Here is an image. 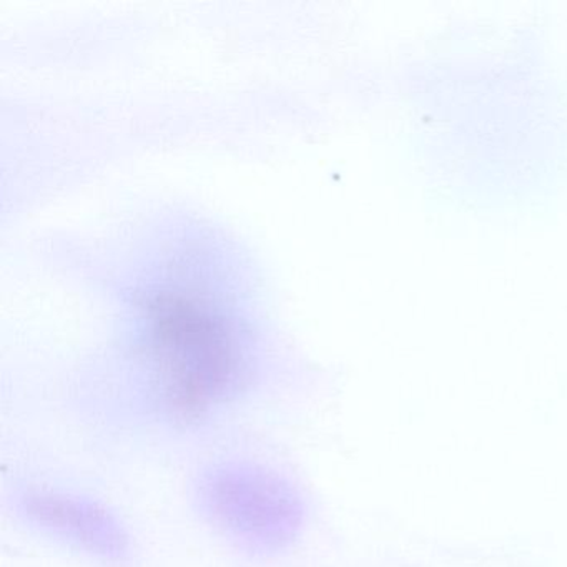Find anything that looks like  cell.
Here are the masks:
<instances>
[{"label":"cell","instance_id":"1","mask_svg":"<svg viewBox=\"0 0 567 567\" xmlns=\"http://www.w3.org/2000/svg\"><path fill=\"white\" fill-rule=\"evenodd\" d=\"M197 503L225 539L254 556L288 549L307 513L300 491L287 477L248 463L220 464L204 473Z\"/></svg>","mask_w":567,"mask_h":567},{"label":"cell","instance_id":"2","mask_svg":"<svg viewBox=\"0 0 567 567\" xmlns=\"http://www.w3.org/2000/svg\"><path fill=\"white\" fill-rule=\"evenodd\" d=\"M16 509L39 533L92 559L121 566L131 557V536L124 524L95 501L32 487L19 494Z\"/></svg>","mask_w":567,"mask_h":567}]
</instances>
